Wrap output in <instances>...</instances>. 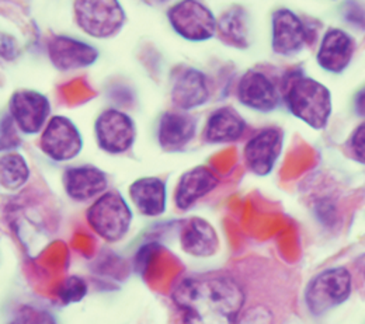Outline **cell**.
Wrapping results in <instances>:
<instances>
[{"instance_id": "obj_1", "label": "cell", "mask_w": 365, "mask_h": 324, "mask_svg": "<svg viewBox=\"0 0 365 324\" xmlns=\"http://www.w3.org/2000/svg\"><path fill=\"white\" fill-rule=\"evenodd\" d=\"M182 324H237L246 293L236 278L210 273L184 278L172 292Z\"/></svg>"}, {"instance_id": "obj_2", "label": "cell", "mask_w": 365, "mask_h": 324, "mask_svg": "<svg viewBox=\"0 0 365 324\" xmlns=\"http://www.w3.org/2000/svg\"><path fill=\"white\" fill-rule=\"evenodd\" d=\"M281 94L289 114L309 128L322 131L329 125L333 114V95L319 80L305 75L301 69L291 70L282 78Z\"/></svg>"}, {"instance_id": "obj_3", "label": "cell", "mask_w": 365, "mask_h": 324, "mask_svg": "<svg viewBox=\"0 0 365 324\" xmlns=\"http://www.w3.org/2000/svg\"><path fill=\"white\" fill-rule=\"evenodd\" d=\"M133 209L117 191H106L86 211V221L98 237L108 243L123 240L133 225Z\"/></svg>"}, {"instance_id": "obj_4", "label": "cell", "mask_w": 365, "mask_h": 324, "mask_svg": "<svg viewBox=\"0 0 365 324\" xmlns=\"http://www.w3.org/2000/svg\"><path fill=\"white\" fill-rule=\"evenodd\" d=\"M73 19L86 36L107 40L123 30L127 14L120 0H75Z\"/></svg>"}, {"instance_id": "obj_5", "label": "cell", "mask_w": 365, "mask_h": 324, "mask_svg": "<svg viewBox=\"0 0 365 324\" xmlns=\"http://www.w3.org/2000/svg\"><path fill=\"white\" fill-rule=\"evenodd\" d=\"M172 30L188 43H205L217 37L218 17L202 0H179L166 11Z\"/></svg>"}, {"instance_id": "obj_6", "label": "cell", "mask_w": 365, "mask_h": 324, "mask_svg": "<svg viewBox=\"0 0 365 324\" xmlns=\"http://www.w3.org/2000/svg\"><path fill=\"white\" fill-rule=\"evenodd\" d=\"M353 291V277L346 267H333L318 273L305 289V303L314 316L347 302Z\"/></svg>"}, {"instance_id": "obj_7", "label": "cell", "mask_w": 365, "mask_h": 324, "mask_svg": "<svg viewBox=\"0 0 365 324\" xmlns=\"http://www.w3.org/2000/svg\"><path fill=\"white\" fill-rule=\"evenodd\" d=\"M94 138L97 146L108 155L127 153L137 139L135 121L121 110H103L94 121Z\"/></svg>"}, {"instance_id": "obj_8", "label": "cell", "mask_w": 365, "mask_h": 324, "mask_svg": "<svg viewBox=\"0 0 365 324\" xmlns=\"http://www.w3.org/2000/svg\"><path fill=\"white\" fill-rule=\"evenodd\" d=\"M311 27L294 10L279 7L272 14V51L282 58L299 55L309 43Z\"/></svg>"}, {"instance_id": "obj_9", "label": "cell", "mask_w": 365, "mask_h": 324, "mask_svg": "<svg viewBox=\"0 0 365 324\" xmlns=\"http://www.w3.org/2000/svg\"><path fill=\"white\" fill-rule=\"evenodd\" d=\"M40 149L56 163L71 162L83 149V138L76 124L65 115H53L40 137Z\"/></svg>"}, {"instance_id": "obj_10", "label": "cell", "mask_w": 365, "mask_h": 324, "mask_svg": "<svg viewBox=\"0 0 365 324\" xmlns=\"http://www.w3.org/2000/svg\"><path fill=\"white\" fill-rule=\"evenodd\" d=\"M51 101L46 94L31 89H21L13 93L7 105L9 115L24 135H37L43 132L51 120Z\"/></svg>"}, {"instance_id": "obj_11", "label": "cell", "mask_w": 365, "mask_h": 324, "mask_svg": "<svg viewBox=\"0 0 365 324\" xmlns=\"http://www.w3.org/2000/svg\"><path fill=\"white\" fill-rule=\"evenodd\" d=\"M236 97L243 107L260 114L274 113L282 101L281 88L272 76L259 69H249L240 76Z\"/></svg>"}, {"instance_id": "obj_12", "label": "cell", "mask_w": 365, "mask_h": 324, "mask_svg": "<svg viewBox=\"0 0 365 324\" xmlns=\"http://www.w3.org/2000/svg\"><path fill=\"white\" fill-rule=\"evenodd\" d=\"M284 138L285 134L279 127H266L256 132L243 147V160L247 170L257 177L272 174L282 153Z\"/></svg>"}, {"instance_id": "obj_13", "label": "cell", "mask_w": 365, "mask_h": 324, "mask_svg": "<svg viewBox=\"0 0 365 324\" xmlns=\"http://www.w3.org/2000/svg\"><path fill=\"white\" fill-rule=\"evenodd\" d=\"M208 75L192 66H179L170 78V98L178 110L192 111L205 105L211 98Z\"/></svg>"}, {"instance_id": "obj_14", "label": "cell", "mask_w": 365, "mask_h": 324, "mask_svg": "<svg viewBox=\"0 0 365 324\" xmlns=\"http://www.w3.org/2000/svg\"><path fill=\"white\" fill-rule=\"evenodd\" d=\"M356 51L357 41L353 34L339 27H329L320 38L317 63L327 73L341 75L351 65Z\"/></svg>"}, {"instance_id": "obj_15", "label": "cell", "mask_w": 365, "mask_h": 324, "mask_svg": "<svg viewBox=\"0 0 365 324\" xmlns=\"http://www.w3.org/2000/svg\"><path fill=\"white\" fill-rule=\"evenodd\" d=\"M46 49L52 66L61 72L89 68L98 59L96 46L69 36H53Z\"/></svg>"}, {"instance_id": "obj_16", "label": "cell", "mask_w": 365, "mask_h": 324, "mask_svg": "<svg viewBox=\"0 0 365 324\" xmlns=\"http://www.w3.org/2000/svg\"><path fill=\"white\" fill-rule=\"evenodd\" d=\"M62 185L66 195L76 202H86L100 197L108 187L107 174L91 164H82L65 169Z\"/></svg>"}, {"instance_id": "obj_17", "label": "cell", "mask_w": 365, "mask_h": 324, "mask_svg": "<svg viewBox=\"0 0 365 324\" xmlns=\"http://www.w3.org/2000/svg\"><path fill=\"white\" fill-rule=\"evenodd\" d=\"M195 135L197 120L187 111H166L159 118L156 138L165 152H180Z\"/></svg>"}, {"instance_id": "obj_18", "label": "cell", "mask_w": 365, "mask_h": 324, "mask_svg": "<svg viewBox=\"0 0 365 324\" xmlns=\"http://www.w3.org/2000/svg\"><path fill=\"white\" fill-rule=\"evenodd\" d=\"M220 185V179L207 166H197L182 173L175 189V204L180 211H188L201 198Z\"/></svg>"}, {"instance_id": "obj_19", "label": "cell", "mask_w": 365, "mask_h": 324, "mask_svg": "<svg viewBox=\"0 0 365 324\" xmlns=\"http://www.w3.org/2000/svg\"><path fill=\"white\" fill-rule=\"evenodd\" d=\"M247 124L233 107H220L207 117L202 137L210 145L235 143L245 135Z\"/></svg>"}, {"instance_id": "obj_20", "label": "cell", "mask_w": 365, "mask_h": 324, "mask_svg": "<svg viewBox=\"0 0 365 324\" xmlns=\"http://www.w3.org/2000/svg\"><path fill=\"white\" fill-rule=\"evenodd\" d=\"M130 199L146 218H158L168 208V185L159 177H140L128 188Z\"/></svg>"}, {"instance_id": "obj_21", "label": "cell", "mask_w": 365, "mask_h": 324, "mask_svg": "<svg viewBox=\"0 0 365 324\" xmlns=\"http://www.w3.org/2000/svg\"><path fill=\"white\" fill-rule=\"evenodd\" d=\"M182 251L192 257H211L220 249V237L214 226L202 218H191L180 236Z\"/></svg>"}, {"instance_id": "obj_22", "label": "cell", "mask_w": 365, "mask_h": 324, "mask_svg": "<svg viewBox=\"0 0 365 324\" xmlns=\"http://www.w3.org/2000/svg\"><path fill=\"white\" fill-rule=\"evenodd\" d=\"M217 37L222 44L235 49L250 46V17L245 7L233 4L220 16Z\"/></svg>"}, {"instance_id": "obj_23", "label": "cell", "mask_w": 365, "mask_h": 324, "mask_svg": "<svg viewBox=\"0 0 365 324\" xmlns=\"http://www.w3.org/2000/svg\"><path fill=\"white\" fill-rule=\"evenodd\" d=\"M30 167L26 157L17 152H6L0 159V183L7 191H17L27 184Z\"/></svg>"}, {"instance_id": "obj_24", "label": "cell", "mask_w": 365, "mask_h": 324, "mask_svg": "<svg viewBox=\"0 0 365 324\" xmlns=\"http://www.w3.org/2000/svg\"><path fill=\"white\" fill-rule=\"evenodd\" d=\"M88 283L83 278L78 276L66 278L58 291V298L63 305L79 303L88 295Z\"/></svg>"}, {"instance_id": "obj_25", "label": "cell", "mask_w": 365, "mask_h": 324, "mask_svg": "<svg viewBox=\"0 0 365 324\" xmlns=\"http://www.w3.org/2000/svg\"><path fill=\"white\" fill-rule=\"evenodd\" d=\"M340 16L346 24L359 33L365 31V4L360 0H344L340 6Z\"/></svg>"}, {"instance_id": "obj_26", "label": "cell", "mask_w": 365, "mask_h": 324, "mask_svg": "<svg viewBox=\"0 0 365 324\" xmlns=\"http://www.w3.org/2000/svg\"><path fill=\"white\" fill-rule=\"evenodd\" d=\"M19 128L14 124L9 113L1 117V152H10L20 146L21 139L19 137Z\"/></svg>"}, {"instance_id": "obj_27", "label": "cell", "mask_w": 365, "mask_h": 324, "mask_svg": "<svg viewBox=\"0 0 365 324\" xmlns=\"http://www.w3.org/2000/svg\"><path fill=\"white\" fill-rule=\"evenodd\" d=\"M237 324H274L273 312L264 305H256L240 313Z\"/></svg>"}, {"instance_id": "obj_28", "label": "cell", "mask_w": 365, "mask_h": 324, "mask_svg": "<svg viewBox=\"0 0 365 324\" xmlns=\"http://www.w3.org/2000/svg\"><path fill=\"white\" fill-rule=\"evenodd\" d=\"M347 146L353 159L361 164H365V121L353 130Z\"/></svg>"}, {"instance_id": "obj_29", "label": "cell", "mask_w": 365, "mask_h": 324, "mask_svg": "<svg viewBox=\"0 0 365 324\" xmlns=\"http://www.w3.org/2000/svg\"><path fill=\"white\" fill-rule=\"evenodd\" d=\"M10 324H56L52 315L36 308H23Z\"/></svg>"}, {"instance_id": "obj_30", "label": "cell", "mask_w": 365, "mask_h": 324, "mask_svg": "<svg viewBox=\"0 0 365 324\" xmlns=\"http://www.w3.org/2000/svg\"><path fill=\"white\" fill-rule=\"evenodd\" d=\"M354 111L359 117L365 118V86L354 95Z\"/></svg>"}, {"instance_id": "obj_31", "label": "cell", "mask_w": 365, "mask_h": 324, "mask_svg": "<svg viewBox=\"0 0 365 324\" xmlns=\"http://www.w3.org/2000/svg\"><path fill=\"white\" fill-rule=\"evenodd\" d=\"M364 277H365V267H364Z\"/></svg>"}]
</instances>
